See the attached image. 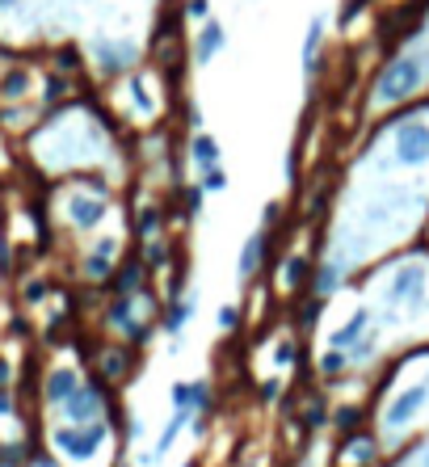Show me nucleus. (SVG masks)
Segmentation results:
<instances>
[{"label":"nucleus","instance_id":"c85d7f7f","mask_svg":"<svg viewBox=\"0 0 429 467\" xmlns=\"http://www.w3.org/2000/svg\"><path fill=\"white\" fill-rule=\"evenodd\" d=\"M219 329H240V308L236 304H228V308H219Z\"/></svg>","mask_w":429,"mask_h":467},{"label":"nucleus","instance_id":"393cba45","mask_svg":"<svg viewBox=\"0 0 429 467\" xmlns=\"http://www.w3.org/2000/svg\"><path fill=\"white\" fill-rule=\"evenodd\" d=\"M202 190H228V173H223L219 164L202 169Z\"/></svg>","mask_w":429,"mask_h":467},{"label":"nucleus","instance_id":"c9c22d12","mask_svg":"<svg viewBox=\"0 0 429 467\" xmlns=\"http://www.w3.org/2000/svg\"><path fill=\"white\" fill-rule=\"evenodd\" d=\"M274 362H278V367H291V362H294V345H291V341L278 345V354H274Z\"/></svg>","mask_w":429,"mask_h":467},{"label":"nucleus","instance_id":"f03ea898","mask_svg":"<svg viewBox=\"0 0 429 467\" xmlns=\"http://www.w3.org/2000/svg\"><path fill=\"white\" fill-rule=\"evenodd\" d=\"M110 438V425L106 421H85V425H55L51 430V443H55V451H63L68 459H76V463H85V459H93L101 451V443Z\"/></svg>","mask_w":429,"mask_h":467},{"label":"nucleus","instance_id":"b1692460","mask_svg":"<svg viewBox=\"0 0 429 467\" xmlns=\"http://www.w3.org/2000/svg\"><path fill=\"white\" fill-rule=\"evenodd\" d=\"M190 405H194V413H210V388L207 383H190Z\"/></svg>","mask_w":429,"mask_h":467},{"label":"nucleus","instance_id":"f257e3e1","mask_svg":"<svg viewBox=\"0 0 429 467\" xmlns=\"http://www.w3.org/2000/svg\"><path fill=\"white\" fill-rule=\"evenodd\" d=\"M425 68H429L425 55H400L396 63H387V72L379 76V89H375L379 106H396L408 93H417L421 80H425Z\"/></svg>","mask_w":429,"mask_h":467},{"label":"nucleus","instance_id":"ddd939ff","mask_svg":"<svg viewBox=\"0 0 429 467\" xmlns=\"http://www.w3.org/2000/svg\"><path fill=\"white\" fill-rule=\"evenodd\" d=\"M185 417H190V408H177V413H173V421H169V425H164V434H160V443L152 446V455H147L144 463H160V459L169 455V446H173V438H177V434H182Z\"/></svg>","mask_w":429,"mask_h":467},{"label":"nucleus","instance_id":"4468645a","mask_svg":"<svg viewBox=\"0 0 429 467\" xmlns=\"http://www.w3.org/2000/svg\"><path fill=\"white\" fill-rule=\"evenodd\" d=\"M190 156H194L198 169H210V164H219V144L210 135H194V144H190Z\"/></svg>","mask_w":429,"mask_h":467},{"label":"nucleus","instance_id":"7ed1b4c3","mask_svg":"<svg viewBox=\"0 0 429 467\" xmlns=\"http://www.w3.org/2000/svg\"><path fill=\"white\" fill-rule=\"evenodd\" d=\"M396 160L400 164H429V123H405L396 131Z\"/></svg>","mask_w":429,"mask_h":467},{"label":"nucleus","instance_id":"7c9ffc66","mask_svg":"<svg viewBox=\"0 0 429 467\" xmlns=\"http://www.w3.org/2000/svg\"><path fill=\"white\" fill-rule=\"evenodd\" d=\"M131 98H135V106H139V110H152V98H147V89H144V80H139V76H135V80H131Z\"/></svg>","mask_w":429,"mask_h":467},{"label":"nucleus","instance_id":"0eeeda50","mask_svg":"<svg viewBox=\"0 0 429 467\" xmlns=\"http://www.w3.org/2000/svg\"><path fill=\"white\" fill-rule=\"evenodd\" d=\"M68 219H72L80 232H89V228H98V223L106 219V202H101V198L76 194L72 202H68Z\"/></svg>","mask_w":429,"mask_h":467},{"label":"nucleus","instance_id":"a211bd4d","mask_svg":"<svg viewBox=\"0 0 429 467\" xmlns=\"http://www.w3.org/2000/svg\"><path fill=\"white\" fill-rule=\"evenodd\" d=\"M337 286H341V270H337V266H324V270L316 274L312 291H316L320 299H329V295H337Z\"/></svg>","mask_w":429,"mask_h":467},{"label":"nucleus","instance_id":"20e7f679","mask_svg":"<svg viewBox=\"0 0 429 467\" xmlns=\"http://www.w3.org/2000/svg\"><path fill=\"white\" fill-rule=\"evenodd\" d=\"M60 408H63V417L72 421V425L98 421V417H101V392H98V388H85V383H80V388H76V392L68 396Z\"/></svg>","mask_w":429,"mask_h":467},{"label":"nucleus","instance_id":"423d86ee","mask_svg":"<svg viewBox=\"0 0 429 467\" xmlns=\"http://www.w3.org/2000/svg\"><path fill=\"white\" fill-rule=\"evenodd\" d=\"M421 291H425V274L417 270V266H408V270H400L392 278V304H421Z\"/></svg>","mask_w":429,"mask_h":467},{"label":"nucleus","instance_id":"aec40b11","mask_svg":"<svg viewBox=\"0 0 429 467\" xmlns=\"http://www.w3.org/2000/svg\"><path fill=\"white\" fill-rule=\"evenodd\" d=\"M283 283L291 286V291H299V286L307 283V257H286L283 261Z\"/></svg>","mask_w":429,"mask_h":467},{"label":"nucleus","instance_id":"2f4dec72","mask_svg":"<svg viewBox=\"0 0 429 467\" xmlns=\"http://www.w3.org/2000/svg\"><path fill=\"white\" fill-rule=\"evenodd\" d=\"M185 215H194V219L202 215V190H198V185L194 190H185Z\"/></svg>","mask_w":429,"mask_h":467},{"label":"nucleus","instance_id":"4c0bfd02","mask_svg":"<svg viewBox=\"0 0 429 467\" xmlns=\"http://www.w3.org/2000/svg\"><path fill=\"white\" fill-rule=\"evenodd\" d=\"M114 248H118V245H114V236H101V240H98V253H101V257H114Z\"/></svg>","mask_w":429,"mask_h":467},{"label":"nucleus","instance_id":"f704fd0d","mask_svg":"<svg viewBox=\"0 0 429 467\" xmlns=\"http://www.w3.org/2000/svg\"><path fill=\"white\" fill-rule=\"evenodd\" d=\"M185 13L202 22V17H207V13H210V0H190V5H185Z\"/></svg>","mask_w":429,"mask_h":467},{"label":"nucleus","instance_id":"58836bf2","mask_svg":"<svg viewBox=\"0 0 429 467\" xmlns=\"http://www.w3.org/2000/svg\"><path fill=\"white\" fill-rule=\"evenodd\" d=\"M307 421H312V425H320V421H324V405H320V400H312V413H307Z\"/></svg>","mask_w":429,"mask_h":467},{"label":"nucleus","instance_id":"f3484780","mask_svg":"<svg viewBox=\"0 0 429 467\" xmlns=\"http://www.w3.org/2000/svg\"><path fill=\"white\" fill-rule=\"evenodd\" d=\"M110 324H118V329H135V308H131V295H118L110 304Z\"/></svg>","mask_w":429,"mask_h":467},{"label":"nucleus","instance_id":"5701e85b","mask_svg":"<svg viewBox=\"0 0 429 467\" xmlns=\"http://www.w3.org/2000/svg\"><path fill=\"white\" fill-rule=\"evenodd\" d=\"M85 274L93 278V283H101V278H110V257H101V253H93V257L85 261Z\"/></svg>","mask_w":429,"mask_h":467},{"label":"nucleus","instance_id":"72a5a7b5","mask_svg":"<svg viewBox=\"0 0 429 467\" xmlns=\"http://www.w3.org/2000/svg\"><path fill=\"white\" fill-rule=\"evenodd\" d=\"M173 405L190 408V383H177V388H173Z\"/></svg>","mask_w":429,"mask_h":467},{"label":"nucleus","instance_id":"2eb2a0df","mask_svg":"<svg viewBox=\"0 0 429 467\" xmlns=\"http://www.w3.org/2000/svg\"><path fill=\"white\" fill-rule=\"evenodd\" d=\"M320 38H324V22H312L307 25V42H303V68H307V76L316 72V55H320Z\"/></svg>","mask_w":429,"mask_h":467},{"label":"nucleus","instance_id":"39448f33","mask_svg":"<svg viewBox=\"0 0 429 467\" xmlns=\"http://www.w3.org/2000/svg\"><path fill=\"white\" fill-rule=\"evenodd\" d=\"M429 400V388L425 383H421V388H408V392H400L392 400V408H387V425H392V430H400V425H408V421L417 417V408L425 405Z\"/></svg>","mask_w":429,"mask_h":467},{"label":"nucleus","instance_id":"f8f14e48","mask_svg":"<svg viewBox=\"0 0 429 467\" xmlns=\"http://www.w3.org/2000/svg\"><path fill=\"white\" fill-rule=\"evenodd\" d=\"M93 51H98V60L106 72H118V68H126V63L135 60V47H131V42H98Z\"/></svg>","mask_w":429,"mask_h":467},{"label":"nucleus","instance_id":"9b49d317","mask_svg":"<svg viewBox=\"0 0 429 467\" xmlns=\"http://www.w3.org/2000/svg\"><path fill=\"white\" fill-rule=\"evenodd\" d=\"M367 324H370V312H367V308H358L354 316L345 320L341 329H337V332H332V337H329V345H337V350H350V345H354L358 337L367 332Z\"/></svg>","mask_w":429,"mask_h":467},{"label":"nucleus","instance_id":"dca6fc26","mask_svg":"<svg viewBox=\"0 0 429 467\" xmlns=\"http://www.w3.org/2000/svg\"><path fill=\"white\" fill-rule=\"evenodd\" d=\"M25 89H30V72H22V68H13L5 80H0V98H9V101H17V98H25Z\"/></svg>","mask_w":429,"mask_h":467},{"label":"nucleus","instance_id":"c03bdc74","mask_svg":"<svg viewBox=\"0 0 429 467\" xmlns=\"http://www.w3.org/2000/svg\"><path fill=\"white\" fill-rule=\"evenodd\" d=\"M421 467H429V451H425V459H421Z\"/></svg>","mask_w":429,"mask_h":467},{"label":"nucleus","instance_id":"a19ab883","mask_svg":"<svg viewBox=\"0 0 429 467\" xmlns=\"http://www.w3.org/2000/svg\"><path fill=\"white\" fill-rule=\"evenodd\" d=\"M9 413H13V396L0 392V417H9Z\"/></svg>","mask_w":429,"mask_h":467},{"label":"nucleus","instance_id":"9d476101","mask_svg":"<svg viewBox=\"0 0 429 467\" xmlns=\"http://www.w3.org/2000/svg\"><path fill=\"white\" fill-rule=\"evenodd\" d=\"M223 42H228L223 25H219V22H207V25H202V34H198V42H194V60H198V63H210L215 55H219Z\"/></svg>","mask_w":429,"mask_h":467},{"label":"nucleus","instance_id":"a878e982","mask_svg":"<svg viewBox=\"0 0 429 467\" xmlns=\"http://www.w3.org/2000/svg\"><path fill=\"white\" fill-rule=\"evenodd\" d=\"M320 312H324V299H307V304H303V312H299V324H303V329H312V324H316V320H320Z\"/></svg>","mask_w":429,"mask_h":467},{"label":"nucleus","instance_id":"4be33fe9","mask_svg":"<svg viewBox=\"0 0 429 467\" xmlns=\"http://www.w3.org/2000/svg\"><path fill=\"white\" fill-rule=\"evenodd\" d=\"M345 362H350V358H345L341 350H337V345H332L329 354L320 358V375H341V370H345Z\"/></svg>","mask_w":429,"mask_h":467},{"label":"nucleus","instance_id":"ea45409f","mask_svg":"<svg viewBox=\"0 0 429 467\" xmlns=\"http://www.w3.org/2000/svg\"><path fill=\"white\" fill-rule=\"evenodd\" d=\"M60 93H63V80H60V76H55V80H51V85H47V101H55V98H60Z\"/></svg>","mask_w":429,"mask_h":467},{"label":"nucleus","instance_id":"1a4fd4ad","mask_svg":"<svg viewBox=\"0 0 429 467\" xmlns=\"http://www.w3.org/2000/svg\"><path fill=\"white\" fill-rule=\"evenodd\" d=\"M266 253H270V236H266V232H253V236L245 240V253H240V278H253V274L261 270Z\"/></svg>","mask_w":429,"mask_h":467},{"label":"nucleus","instance_id":"a18cd8bd","mask_svg":"<svg viewBox=\"0 0 429 467\" xmlns=\"http://www.w3.org/2000/svg\"><path fill=\"white\" fill-rule=\"evenodd\" d=\"M185 467H194V463H185Z\"/></svg>","mask_w":429,"mask_h":467},{"label":"nucleus","instance_id":"473e14b6","mask_svg":"<svg viewBox=\"0 0 429 467\" xmlns=\"http://www.w3.org/2000/svg\"><path fill=\"white\" fill-rule=\"evenodd\" d=\"M169 261V248L156 245V240H147V266H164Z\"/></svg>","mask_w":429,"mask_h":467},{"label":"nucleus","instance_id":"bb28decb","mask_svg":"<svg viewBox=\"0 0 429 467\" xmlns=\"http://www.w3.org/2000/svg\"><path fill=\"white\" fill-rule=\"evenodd\" d=\"M350 455L358 459V463H370V459H375V443H370V438H350Z\"/></svg>","mask_w":429,"mask_h":467},{"label":"nucleus","instance_id":"6ab92c4d","mask_svg":"<svg viewBox=\"0 0 429 467\" xmlns=\"http://www.w3.org/2000/svg\"><path fill=\"white\" fill-rule=\"evenodd\" d=\"M190 312H194V299H173L169 304V312H164V329L169 332H177L190 320Z\"/></svg>","mask_w":429,"mask_h":467},{"label":"nucleus","instance_id":"6e6552de","mask_svg":"<svg viewBox=\"0 0 429 467\" xmlns=\"http://www.w3.org/2000/svg\"><path fill=\"white\" fill-rule=\"evenodd\" d=\"M80 388V375H76L72 367H60L47 375V388H42V396H47V405H63L68 396Z\"/></svg>","mask_w":429,"mask_h":467},{"label":"nucleus","instance_id":"37998d69","mask_svg":"<svg viewBox=\"0 0 429 467\" xmlns=\"http://www.w3.org/2000/svg\"><path fill=\"white\" fill-rule=\"evenodd\" d=\"M5 9H17V0H0V13Z\"/></svg>","mask_w":429,"mask_h":467},{"label":"nucleus","instance_id":"79ce46f5","mask_svg":"<svg viewBox=\"0 0 429 467\" xmlns=\"http://www.w3.org/2000/svg\"><path fill=\"white\" fill-rule=\"evenodd\" d=\"M13 379V370H9V362H5V358H0V388H5V383Z\"/></svg>","mask_w":429,"mask_h":467},{"label":"nucleus","instance_id":"e433bc0d","mask_svg":"<svg viewBox=\"0 0 429 467\" xmlns=\"http://www.w3.org/2000/svg\"><path fill=\"white\" fill-rule=\"evenodd\" d=\"M42 295H47V283H30V286H25V304H38Z\"/></svg>","mask_w":429,"mask_h":467},{"label":"nucleus","instance_id":"cd10ccee","mask_svg":"<svg viewBox=\"0 0 429 467\" xmlns=\"http://www.w3.org/2000/svg\"><path fill=\"white\" fill-rule=\"evenodd\" d=\"M164 223V215H160V207H147L144 210V219H139V236H152Z\"/></svg>","mask_w":429,"mask_h":467},{"label":"nucleus","instance_id":"c756f323","mask_svg":"<svg viewBox=\"0 0 429 467\" xmlns=\"http://www.w3.org/2000/svg\"><path fill=\"white\" fill-rule=\"evenodd\" d=\"M123 367H126V354H110L106 362H101V370H106V379H118V375H123Z\"/></svg>","mask_w":429,"mask_h":467},{"label":"nucleus","instance_id":"412c9836","mask_svg":"<svg viewBox=\"0 0 429 467\" xmlns=\"http://www.w3.org/2000/svg\"><path fill=\"white\" fill-rule=\"evenodd\" d=\"M139 283H144V266H126V270L114 278V291H118V295H135Z\"/></svg>","mask_w":429,"mask_h":467}]
</instances>
